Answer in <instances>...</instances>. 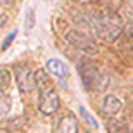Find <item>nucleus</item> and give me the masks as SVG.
Instances as JSON below:
<instances>
[{"label": "nucleus", "instance_id": "obj_13", "mask_svg": "<svg viewBox=\"0 0 133 133\" xmlns=\"http://www.w3.org/2000/svg\"><path fill=\"white\" fill-rule=\"evenodd\" d=\"M109 81H111L109 74L105 73V71H100L99 78H97V83H95V90H97V92H104V90H107L109 85H111Z\"/></svg>", "mask_w": 133, "mask_h": 133}, {"label": "nucleus", "instance_id": "obj_5", "mask_svg": "<svg viewBox=\"0 0 133 133\" xmlns=\"http://www.w3.org/2000/svg\"><path fill=\"white\" fill-rule=\"evenodd\" d=\"M78 73H79V78H81V83L85 85V88L95 90V83H97L100 69L90 61H81L78 66Z\"/></svg>", "mask_w": 133, "mask_h": 133}, {"label": "nucleus", "instance_id": "obj_1", "mask_svg": "<svg viewBox=\"0 0 133 133\" xmlns=\"http://www.w3.org/2000/svg\"><path fill=\"white\" fill-rule=\"evenodd\" d=\"M94 30L99 38L105 42H114L123 33V21L118 14H104L94 17Z\"/></svg>", "mask_w": 133, "mask_h": 133}, {"label": "nucleus", "instance_id": "obj_10", "mask_svg": "<svg viewBox=\"0 0 133 133\" xmlns=\"http://www.w3.org/2000/svg\"><path fill=\"white\" fill-rule=\"evenodd\" d=\"M105 131L107 133H130L124 121H119L116 118H109L105 121Z\"/></svg>", "mask_w": 133, "mask_h": 133}, {"label": "nucleus", "instance_id": "obj_14", "mask_svg": "<svg viewBox=\"0 0 133 133\" xmlns=\"http://www.w3.org/2000/svg\"><path fill=\"white\" fill-rule=\"evenodd\" d=\"M9 107H10V100H9V97L4 94V92H0V121L7 116V111H9Z\"/></svg>", "mask_w": 133, "mask_h": 133}, {"label": "nucleus", "instance_id": "obj_11", "mask_svg": "<svg viewBox=\"0 0 133 133\" xmlns=\"http://www.w3.org/2000/svg\"><path fill=\"white\" fill-rule=\"evenodd\" d=\"M10 85H12V73H10L9 69L2 68L0 69V92H7L10 88Z\"/></svg>", "mask_w": 133, "mask_h": 133}, {"label": "nucleus", "instance_id": "obj_2", "mask_svg": "<svg viewBox=\"0 0 133 133\" xmlns=\"http://www.w3.org/2000/svg\"><path fill=\"white\" fill-rule=\"evenodd\" d=\"M66 42H68L71 47L81 50L85 54H95L97 52V43L90 38L87 33L79 30H71L66 33Z\"/></svg>", "mask_w": 133, "mask_h": 133}, {"label": "nucleus", "instance_id": "obj_15", "mask_svg": "<svg viewBox=\"0 0 133 133\" xmlns=\"http://www.w3.org/2000/svg\"><path fill=\"white\" fill-rule=\"evenodd\" d=\"M24 26H26V30H28V31H30L31 28L35 26V12H33V9L28 10V14H26V23H24Z\"/></svg>", "mask_w": 133, "mask_h": 133}, {"label": "nucleus", "instance_id": "obj_12", "mask_svg": "<svg viewBox=\"0 0 133 133\" xmlns=\"http://www.w3.org/2000/svg\"><path fill=\"white\" fill-rule=\"evenodd\" d=\"M78 112H79V116H81V119H83V121L88 124L92 130H97V128H99V123H97V119H95L94 116H92V114L87 111V107H85V105H78Z\"/></svg>", "mask_w": 133, "mask_h": 133}, {"label": "nucleus", "instance_id": "obj_9", "mask_svg": "<svg viewBox=\"0 0 133 133\" xmlns=\"http://www.w3.org/2000/svg\"><path fill=\"white\" fill-rule=\"evenodd\" d=\"M78 131H79L78 119L73 114H66L59 123V133H78Z\"/></svg>", "mask_w": 133, "mask_h": 133}, {"label": "nucleus", "instance_id": "obj_18", "mask_svg": "<svg viewBox=\"0 0 133 133\" xmlns=\"http://www.w3.org/2000/svg\"><path fill=\"white\" fill-rule=\"evenodd\" d=\"M131 36H133V31H131Z\"/></svg>", "mask_w": 133, "mask_h": 133}, {"label": "nucleus", "instance_id": "obj_3", "mask_svg": "<svg viewBox=\"0 0 133 133\" xmlns=\"http://www.w3.org/2000/svg\"><path fill=\"white\" fill-rule=\"evenodd\" d=\"M38 109L43 116H54L61 109V97L54 90V87L49 90L40 92V100H38Z\"/></svg>", "mask_w": 133, "mask_h": 133}, {"label": "nucleus", "instance_id": "obj_6", "mask_svg": "<svg viewBox=\"0 0 133 133\" xmlns=\"http://www.w3.org/2000/svg\"><path fill=\"white\" fill-rule=\"evenodd\" d=\"M123 111V102L112 94H107L102 99V105H100V112L104 118H116L119 112Z\"/></svg>", "mask_w": 133, "mask_h": 133}, {"label": "nucleus", "instance_id": "obj_17", "mask_svg": "<svg viewBox=\"0 0 133 133\" xmlns=\"http://www.w3.org/2000/svg\"><path fill=\"white\" fill-rule=\"evenodd\" d=\"M5 23H7V16H5V14H2V12H0V28H2V26H4Z\"/></svg>", "mask_w": 133, "mask_h": 133}, {"label": "nucleus", "instance_id": "obj_4", "mask_svg": "<svg viewBox=\"0 0 133 133\" xmlns=\"http://www.w3.org/2000/svg\"><path fill=\"white\" fill-rule=\"evenodd\" d=\"M16 83L17 88L23 94H31L33 90H36L35 85V69L30 66H17L16 68Z\"/></svg>", "mask_w": 133, "mask_h": 133}, {"label": "nucleus", "instance_id": "obj_7", "mask_svg": "<svg viewBox=\"0 0 133 133\" xmlns=\"http://www.w3.org/2000/svg\"><path fill=\"white\" fill-rule=\"evenodd\" d=\"M45 69L49 71V74H52L55 78H68V74H69L68 66L59 59H49L45 62Z\"/></svg>", "mask_w": 133, "mask_h": 133}, {"label": "nucleus", "instance_id": "obj_8", "mask_svg": "<svg viewBox=\"0 0 133 133\" xmlns=\"http://www.w3.org/2000/svg\"><path fill=\"white\" fill-rule=\"evenodd\" d=\"M35 85H36L38 94L43 90L52 88V79H50V74L47 69H36L35 71Z\"/></svg>", "mask_w": 133, "mask_h": 133}, {"label": "nucleus", "instance_id": "obj_16", "mask_svg": "<svg viewBox=\"0 0 133 133\" xmlns=\"http://www.w3.org/2000/svg\"><path fill=\"white\" fill-rule=\"evenodd\" d=\"M16 35H17V31H10V35H7V36H5L4 43H2V50H7V49H9V47H10V43L14 42Z\"/></svg>", "mask_w": 133, "mask_h": 133}]
</instances>
